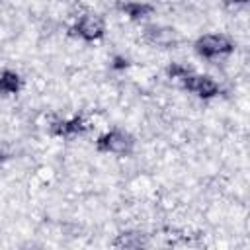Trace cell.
I'll use <instances>...</instances> for the list:
<instances>
[{"instance_id": "6da1fadb", "label": "cell", "mask_w": 250, "mask_h": 250, "mask_svg": "<svg viewBox=\"0 0 250 250\" xmlns=\"http://www.w3.org/2000/svg\"><path fill=\"white\" fill-rule=\"evenodd\" d=\"M234 49L232 41L225 35H203L195 41V51L199 57H205V59H213V57H221V55H229L230 51Z\"/></svg>"}, {"instance_id": "7a4b0ae2", "label": "cell", "mask_w": 250, "mask_h": 250, "mask_svg": "<svg viewBox=\"0 0 250 250\" xmlns=\"http://www.w3.org/2000/svg\"><path fill=\"white\" fill-rule=\"evenodd\" d=\"M180 80H182V84H184L186 90L197 94L199 98H213V96L219 94V86H217V82H215L213 78H209V76L188 72V74L182 76Z\"/></svg>"}, {"instance_id": "3957f363", "label": "cell", "mask_w": 250, "mask_h": 250, "mask_svg": "<svg viewBox=\"0 0 250 250\" xmlns=\"http://www.w3.org/2000/svg\"><path fill=\"white\" fill-rule=\"evenodd\" d=\"M133 141L129 135L123 131H109L98 139V150L102 152H111V154H125L129 152Z\"/></svg>"}, {"instance_id": "277c9868", "label": "cell", "mask_w": 250, "mask_h": 250, "mask_svg": "<svg viewBox=\"0 0 250 250\" xmlns=\"http://www.w3.org/2000/svg\"><path fill=\"white\" fill-rule=\"evenodd\" d=\"M72 31L78 37L86 39V41H96V39H100L104 35V23L96 16H82Z\"/></svg>"}, {"instance_id": "5b68a950", "label": "cell", "mask_w": 250, "mask_h": 250, "mask_svg": "<svg viewBox=\"0 0 250 250\" xmlns=\"http://www.w3.org/2000/svg\"><path fill=\"white\" fill-rule=\"evenodd\" d=\"M21 86V78L12 70L0 72V94H18Z\"/></svg>"}, {"instance_id": "8992f818", "label": "cell", "mask_w": 250, "mask_h": 250, "mask_svg": "<svg viewBox=\"0 0 250 250\" xmlns=\"http://www.w3.org/2000/svg\"><path fill=\"white\" fill-rule=\"evenodd\" d=\"M86 129L84 121L80 117H72V119H66V121H61L55 125V133L61 135V137H68V135H76V133H82Z\"/></svg>"}, {"instance_id": "52a82bcc", "label": "cell", "mask_w": 250, "mask_h": 250, "mask_svg": "<svg viewBox=\"0 0 250 250\" xmlns=\"http://www.w3.org/2000/svg\"><path fill=\"white\" fill-rule=\"evenodd\" d=\"M121 10L131 20H139V18H145L152 8L148 4H143V2H127V4H121Z\"/></svg>"}, {"instance_id": "ba28073f", "label": "cell", "mask_w": 250, "mask_h": 250, "mask_svg": "<svg viewBox=\"0 0 250 250\" xmlns=\"http://www.w3.org/2000/svg\"><path fill=\"white\" fill-rule=\"evenodd\" d=\"M123 66H127V61H123V59H115V68H123Z\"/></svg>"}, {"instance_id": "9c48e42d", "label": "cell", "mask_w": 250, "mask_h": 250, "mask_svg": "<svg viewBox=\"0 0 250 250\" xmlns=\"http://www.w3.org/2000/svg\"><path fill=\"white\" fill-rule=\"evenodd\" d=\"M229 2H238V4H244L246 0H229Z\"/></svg>"}]
</instances>
